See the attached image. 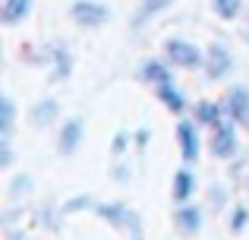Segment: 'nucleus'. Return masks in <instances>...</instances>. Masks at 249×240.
<instances>
[{
	"mask_svg": "<svg viewBox=\"0 0 249 240\" xmlns=\"http://www.w3.org/2000/svg\"><path fill=\"white\" fill-rule=\"evenodd\" d=\"M70 19L79 29H101L110 22V6L98 0H73L70 3Z\"/></svg>",
	"mask_w": 249,
	"mask_h": 240,
	"instance_id": "2",
	"label": "nucleus"
},
{
	"mask_svg": "<svg viewBox=\"0 0 249 240\" xmlns=\"http://www.w3.org/2000/svg\"><path fill=\"white\" fill-rule=\"evenodd\" d=\"M82 139H85V120L82 117L63 120L60 133H57V152H60L63 158H70V155H76V148L82 146Z\"/></svg>",
	"mask_w": 249,
	"mask_h": 240,
	"instance_id": "7",
	"label": "nucleus"
},
{
	"mask_svg": "<svg viewBox=\"0 0 249 240\" xmlns=\"http://www.w3.org/2000/svg\"><path fill=\"white\" fill-rule=\"evenodd\" d=\"M246 209H243V205H240V209H233V218H231V231H233V234H240V231H243L246 228Z\"/></svg>",
	"mask_w": 249,
	"mask_h": 240,
	"instance_id": "19",
	"label": "nucleus"
},
{
	"mask_svg": "<svg viewBox=\"0 0 249 240\" xmlns=\"http://www.w3.org/2000/svg\"><path fill=\"white\" fill-rule=\"evenodd\" d=\"M237 129H240V127H237L233 120H224V123H218V127L212 129V136H208V152H212L214 158H221V161L233 158V155H237V148H240Z\"/></svg>",
	"mask_w": 249,
	"mask_h": 240,
	"instance_id": "3",
	"label": "nucleus"
},
{
	"mask_svg": "<svg viewBox=\"0 0 249 240\" xmlns=\"http://www.w3.org/2000/svg\"><path fill=\"white\" fill-rule=\"evenodd\" d=\"M142 79L152 82V86H161V82H174V70H170V63L145 60V63H142Z\"/></svg>",
	"mask_w": 249,
	"mask_h": 240,
	"instance_id": "16",
	"label": "nucleus"
},
{
	"mask_svg": "<svg viewBox=\"0 0 249 240\" xmlns=\"http://www.w3.org/2000/svg\"><path fill=\"white\" fill-rule=\"evenodd\" d=\"M212 10H214L218 19L233 22V19L240 16V10H243V0H212Z\"/></svg>",
	"mask_w": 249,
	"mask_h": 240,
	"instance_id": "18",
	"label": "nucleus"
},
{
	"mask_svg": "<svg viewBox=\"0 0 249 240\" xmlns=\"http://www.w3.org/2000/svg\"><path fill=\"white\" fill-rule=\"evenodd\" d=\"M57 117H60V105H57L54 98H41V101H38V105L29 111V123H32L35 129H48Z\"/></svg>",
	"mask_w": 249,
	"mask_h": 240,
	"instance_id": "12",
	"label": "nucleus"
},
{
	"mask_svg": "<svg viewBox=\"0 0 249 240\" xmlns=\"http://www.w3.org/2000/svg\"><path fill=\"white\" fill-rule=\"evenodd\" d=\"M193 120L199 123V127L214 129L218 123H224V105H218V101H208V98L196 101V108H193Z\"/></svg>",
	"mask_w": 249,
	"mask_h": 240,
	"instance_id": "11",
	"label": "nucleus"
},
{
	"mask_svg": "<svg viewBox=\"0 0 249 240\" xmlns=\"http://www.w3.org/2000/svg\"><path fill=\"white\" fill-rule=\"evenodd\" d=\"M16 129V105L10 95H0V139H10Z\"/></svg>",
	"mask_w": 249,
	"mask_h": 240,
	"instance_id": "17",
	"label": "nucleus"
},
{
	"mask_svg": "<svg viewBox=\"0 0 249 240\" xmlns=\"http://www.w3.org/2000/svg\"><path fill=\"white\" fill-rule=\"evenodd\" d=\"M174 228H177V234H183V237H196L202 231V209H196V205L177 209L174 212Z\"/></svg>",
	"mask_w": 249,
	"mask_h": 240,
	"instance_id": "9",
	"label": "nucleus"
},
{
	"mask_svg": "<svg viewBox=\"0 0 249 240\" xmlns=\"http://www.w3.org/2000/svg\"><path fill=\"white\" fill-rule=\"evenodd\" d=\"M174 203H180V205H186L189 199H193V190H196V177H193V171L189 167H177V174H174Z\"/></svg>",
	"mask_w": 249,
	"mask_h": 240,
	"instance_id": "14",
	"label": "nucleus"
},
{
	"mask_svg": "<svg viewBox=\"0 0 249 240\" xmlns=\"http://www.w3.org/2000/svg\"><path fill=\"white\" fill-rule=\"evenodd\" d=\"M29 13H32V0H0V22L6 29L29 19Z\"/></svg>",
	"mask_w": 249,
	"mask_h": 240,
	"instance_id": "13",
	"label": "nucleus"
},
{
	"mask_svg": "<svg viewBox=\"0 0 249 240\" xmlns=\"http://www.w3.org/2000/svg\"><path fill=\"white\" fill-rule=\"evenodd\" d=\"M202 67H205V76L212 82H221L233 70V57H231V51H227L224 44L214 41V44L205 48V63H202Z\"/></svg>",
	"mask_w": 249,
	"mask_h": 240,
	"instance_id": "5",
	"label": "nucleus"
},
{
	"mask_svg": "<svg viewBox=\"0 0 249 240\" xmlns=\"http://www.w3.org/2000/svg\"><path fill=\"white\" fill-rule=\"evenodd\" d=\"M224 114H227V120H233L240 129H246L249 133V89L246 86H233V89H227L224 92Z\"/></svg>",
	"mask_w": 249,
	"mask_h": 240,
	"instance_id": "4",
	"label": "nucleus"
},
{
	"mask_svg": "<svg viewBox=\"0 0 249 240\" xmlns=\"http://www.w3.org/2000/svg\"><path fill=\"white\" fill-rule=\"evenodd\" d=\"M199 123L196 120H177V146H180V155H183V161L186 165H193L196 158H199V146H202V139H199Z\"/></svg>",
	"mask_w": 249,
	"mask_h": 240,
	"instance_id": "8",
	"label": "nucleus"
},
{
	"mask_svg": "<svg viewBox=\"0 0 249 240\" xmlns=\"http://www.w3.org/2000/svg\"><path fill=\"white\" fill-rule=\"evenodd\" d=\"M155 98H158L174 117H183V111H186V98H183V92L177 89V82H161V86H155Z\"/></svg>",
	"mask_w": 249,
	"mask_h": 240,
	"instance_id": "10",
	"label": "nucleus"
},
{
	"mask_svg": "<svg viewBox=\"0 0 249 240\" xmlns=\"http://www.w3.org/2000/svg\"><path fill=\"white\" fill-rule=\"evenodd\" d=\"M177 0H142L139 3V10H136V19H133V29H142V25L148 22V19H155V16H161L164 10H170Z\"/></svg>",
	"mask_w": 249,
	"mask_h": 240,
	"instance_id": "15",
	"label": "nucleus"
},
{
	"mask_svg": "<svg viewBox=\"0 0 249 240\" xmlns=\"http://www.w3.org/2000/svg\"><path fill=\"white\" fill-rule=\"evenodd\" d=\"M164 60L174 70H199L205 63V51H199L186 38H167L164 41Z\"/></svg>",
	"mask_w": 249,
	"mask_h": 240,
	"instance_id": "1",
	"label": "nucleus"
},
{
	"mask_svg": "<svg viewBox=\"0 0 249 240\" xmlns=\"http://www.w3.org/2000/svg\"><path fill=\"white\" fill-rule=\"evenodd\" d=\"M95 212L98 215H104V218H110V222L117 224V228H123V231H129V240H142V228H139V215H136L133 209H126V205H95Z\"/></svg>",
	"mask_w": 249,
	"mask_h": 240,
	"instance_id": "6",
	"label": "nucleus"
},
{
	"mask_svg": "<svg viewBox=\"0 0 249 240\" xmlns=\"http://www.w3.org/2000/svg\"><path fill=\"white\" fill-rule=\"evenodd\" d=\"M13 165V146H10V139H0V167H10Z\"/></svg>",
	"mask_w": 249,
	"mask_h": 240,
	"instance_id": "20",
	"label": "nucleus"
}]
</instances>
